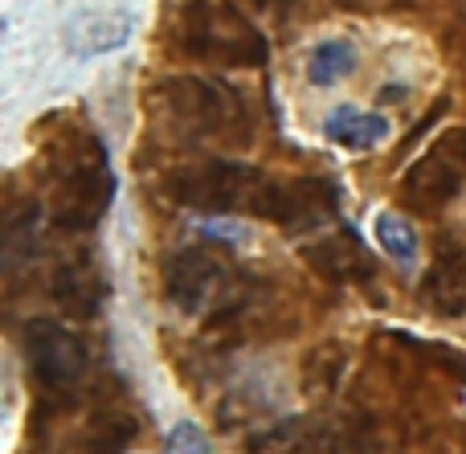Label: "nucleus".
Listing matches in <instances>:
<instances>
[{
    "instance_id": "nucleus-5",
    "label": "nucleus",
    "mask_w": 466,
    "mask_h": 454,
    "mask_svg": "<svg viewBox=\"0 0 466 454\" xmlns=\"http://www.w3.org/2000/svg\"><path fill=\"white\" fill-rule=\"evenodd\" d=\"M466 188V127H451L438 136L401 180V197L410 209L438 213Z\"/></svg>"
},
{
    "instance_id": "nucleus-13",
    "label": "nucleus",
    "mask_w": 466,
    "mask_h": 454,
    "mask_svg": "<svg viewBox=\"0 0 466 454\" xmlns=\"http://www.w3.org/2000/svg\"><path fill=\"white\" fill-rule=\"evenodd\" d=\"M246 454H319V434L303 418H287V422L258 430L246 442Z\"/></svg>"
},
{
    "instance_id": "nucleus-19",
    "label": "nucleus",
    "mask_w": 466,
    "mask_h": 454,
    "mask_svg": "<svg viewBox=\"0 0 466 454\" xmlns=\"http://www.w3.org/2000/svg\"><path fill=\"white\" fill-rule=\"evenodd\" d=\"M168 454H209V442H205V434L193 422H180L168 434Z\"/></svg>"
},
{
    "instance_id": "nucleus-1",
    "label": "nucleus",
    "mask_w": 466,
    "mask_h": 454,
    "mask_svg": "<svg viewBox=\"0 0 466 454\" xmlns=\"http://www.w3.org/2000/svg\"><path fill=\"white\" fill-rule=\"evenodd\" d=\"M115 197V172L106 160L103 139L74 136L57 152L54 172H49V209L54 226L66 234H90L106 217Z\"/></svg>"
},
{
    "instance_id": "nucleus-17",
    "label": "nucleus",
    "mask_w": 466,
    "mask_h": 454,
    "mask_svg": "<svg viewBox=\"0 0 466 454\" xmlns=\"http://www.w3.org/2000/svg\"><path fill=\"white\" fill-rule=\"evenodd\" d=\"M372 229H377L380 250H385L393 262H401V267H413V262H418V229L410 226V217H401V213H380Z\"/></svg>"
},
{
    "instance_id": "nucleus-15",
    "label": "nucleus",
    "mask_w": 466,
    "mask_h": 454,
    "mask_svg": "<svg viewBox=\"0 0 466 454\" xmlns=\"http://www.w3.org/2000/svg\"><path fill=\"white\" fill-rule=\"evenodd\" d=\"M352 70H356V49H352V41H344V37L323 41V45H315L311 57H307V78H311L315 86H331V82L348 78Z\"/></svg>"
},
{
    "instance_id": "nucleus-6",
    "label": "nucleus",
    "mask_w": 466,
    "mask_h": 454,
    "mask_svg": "<svg viewBox=\"0 0 466 454\" xmlns=\"http://www.w3.org/2000/svg\"><path fill=\"white\" fill-rule=\"evenodd\" d=\"M25 360L41 389H74L86 377V344L57 319H29L25 328Z\"/></svg>"
},
{
    "instance_id": "nucleus-21",
    "label": "nucleus",
    "mask_w": 466,
    "mask_h": 454,
    "mask_svg": "<svg viewBox=\"0 0 466 454\" xmlns=\"http://www.w3.org/2000/svg\"><path fill=\"white\" fill-rule=\"evenodd\" d=\"M344 8H372V5H385V0H336Z\"/></svg>"
},
{
    "instance_id": "nucleus-4",
    "label": "nucleus",
    "mask_w": 466,
    "mask_h": 454,
    "mask_svg": "<svg viewBox=\"0 0 466 454\" xmlns=\"http://www.w3.org/2000/svg\"><path fill=\"white\" fill-rule=\"evenodd\" d=\"M270 180L262 168L241 160H201L168 177V197L197 213H249L262 217Z\"/></svg>"
},
{
    "instance_id": "nucleus-11",
    "label": "nucleus",
    "mask_w": 466,
    "mask_h": 454,
    "mask_svg": "<svg viewBox=\"0 0 466 454\" xmlns=\"http://www.w3.org/2000/svg\"><path fill=\"white\" fill-rule=\"evenodd\" d=\"M421 299L430 311L446 319L466 316V246L462 242H442L430 258L426 283H421Z\"/></svg>"
},
{
    "instance_id": "nucleus-7",
    "label": "nucleus",
    "mask_w": 466,
    "mask_h": 454,
    "mask_svg": "<svg viewBox=\"0 0 466 454\" xmlns=\"http://www.w3.org/2000/svg\"><path fill=\"white\" fill-rule=\"evenodd\" d=\"M226 283H229L226 262L213 250H205V246H185L164 267V295L185 316H205L209 308H221L218 299L226 295Z\"/></svg>"
},
{
    "instance_id": "nucleus-18",
    "label": "nucleus",
    "mask_w": 466,
    "mask_h": 454,
    "mask_svg": "<svg viewBox=\"0 0 466 454\" xmlns=\"http://www.w3.org/2000/svg\"><path fill=\"white\" fill-rule=\"evenodd\" d=\"M37 246V201H21L5 217V258L16 262L21 254H33Z\"/></svg>"
},
{
    "instance_id": "nucleus-12",
    "label": "nucleus",
    "mask_w": 466,
    "mask_h": 454,
    "mask_svg": "<svg viewBox=\"0 0 466 454\" xmlns=\"http://www.w3.org/2000/svg\"><path fill=\"white\" fill-rule=\"evenodd\" d=\"M323 136L348 152H369L389 136V119L377 111H360V106H336L323 123Z\"/></svg>"
},
{
    "instance_id": "nucleus-20",
    "label": "nucleus",
    "mask_w": 466,
    "mask_h": 454,
    "mask_svg": "<svg viewBox=\"0 0 466 454\" xmlns=\"http://www.w3.org/2000/svg\"><path fill=\"white\" fill-rule=\"evenodd\" d=\"M258 8H262V13H274V16H282V13H290V5H295V0H254Z\"/></svg>"
},
{
    "instance_id": "nucleus-2",
    "label": "nucleus",
    "mask_w": 466,
    "mask_h": 454,
    "mask_svg": "<svg viewBox=\"0 0 466 454\" xmlns=\"http://www.w3.org/2000/svg\"><path fill=\"white\" fill-rule=\"evenodd\" d=\"M177 45L188 57L254 70L266 66V33L233 0H188L177 21Z\"/></svg>"
},
{
    "instance_id": "nucleus-3",
    "label": "nucleus",
    "mask_w": 466,
    "mask_h": 454,
    "mask_svg": "<svg viewBox=\"0 0 466 454\" xmlns=\"http://www.w3.org/2000/svg\"><path fill=\"white\" fill-rule=\"evenodd\" d=\"M160 103L168 123L188 139H229V144L249 139L246 98L218 78H201V74L164 78Z\"/></svg>"
},
{
    "instance_id": "nucleus-16",
    "label": "nucleus",
    "mask_w": 466,
    "mask_h": 454,
    "mask_svg": "<svg viewBox=\"0 0 466 454\" xmlns=\"http://www.w3.org/2000/svg\"><path fill=\"white\" fill-rule=\"evenodd\" d=\"M136 442V422L119 409H103L86 430V450L90 454H123Z\"/></svg>"
},
{
    "instance_id": "nucleus-9",
    "label": "nucleus",
    "mask_w": 466,
    "mask_h": 454,
    "mask_svg": "<svg viewBox=\"0 0 466 454\" xmlns=\"http://www.w3.org/2000/svg\"><path fill=\"white\" fill-rule=\"evenodd\" d=\"M49 295L70 319H95L106 299V278L95 254H70L57 262L54 278H49Z\"/></svg>"
},
{
    "instance_id": "nucleus-14",
    "label": "nucleus",
    "mask_w": 466,
    "mask_h": 454,
    "mask_svg": "<svg viewBox=\"0 0 466 454\" xmlns=\"http://www.w3.org/2000/svg\"><path fill=\"white\" fill-rule=\"evenodd\" d=\"M127 33H131L127 16H78L70 29V45L82 57H90V54H106V49L123 45Z\"/></svg>"
},
{
    "instance_id": "nucleus-8",
    "label": "nucleus",
    "mask_w": 466,
    "mask_h": 454,
    "mask_svg": "<svg viewBox=\"0 0 466 454\" xmlns=\"http://www.w3.org/2000/svg\"><path fill=\"white\" fill-rule=\"evenodd\" d=\"M336 209H339V193L331 180L290 177V180H270L262 217L274 221V226H282V229L307 234V229H315V226L336 217Z\"/></svg>"
},
{
    "instance_id": "nucleus-10",
    "label": "nucleus",
    "mask_w": 466,
    "mask_h": 454,
    "mask_svg": "<svg viewBox=\"0 0 466 454\" xmlns=\"http://www.w3.org/2000/svg\"><path fill=\"white\" fill-rule=\"evenodd\" d=\"M303 262L328 283H369L377 275V262L364 250V242L352 229H336L328 237H315L303 246Z\"/></svg>"
}]
</instances>
